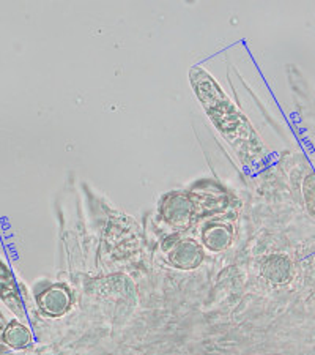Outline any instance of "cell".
I'll return each instance as SVG.
<instances>
[{"label":"cell","instance_id":"cell-1","mask_svg":"<svg viewBox=\"0 0 315 355\" xmlns=\"http://www.w3.org/2000/svg\"><path fill=\"white\" fill-rule=\"evenodd\" d=\"M189 79L211 122L228 141V144L237 150L238 155H242L243 159H255L260 157L265 152L260 137L257 136L248 119L221 89V85L200 67L192 68Z\"/></svg>","mask_w":315,"mask_h":355},{"label":"cell","instance_id":"cell-2","mask_svg":"<svg viewBox=\"0 0 315 355\" xmlns=\"http://www.w3.org/2000/svg\"><path fill=\"white\" fill-rule=\"evenodd\" d=\"M194 209V220L213 218L221 216L231 207V196L219 183L213 180H200L194 183L191 191H188Z\"/></svg>","mask_w":315,"mask_h":355},{"label":"cell","instance_id":"cell-3","mask_svg":"<svg viewBox=\"0 0 315 355\" xmlns=\"http://www.w3.org/2000/svg\"><path fill=\"white\" fill-rule=\"evenodd\" d=\"M163 250L168 254V261L177 268L183 270H192L197 268L204 261L202 245L192 239L170 237L165 240Z\"/></svg>","mask_w":315,"mask_h":355},{"label":"cell","instance_id":"cell-4","mask_svg":"<svg viewBox=\"0 0 315 355\" xmlns=\"http://www.w3.org/2000/svg\"><path fill=\"white\" fill-rule=\"evenodd\" d=\"M161 216L172 227L186 231L191 227L194 220V209L188 191H172L165 194L161 202Z\"/></svg>","mask_w":315,"mask_h":355},{"label":"cell","instance_id":"cell-5","mask_svg":"<svg viewBox=\"0 0 315 355\" xmlns=\"http://www.w3.org/2000/svg\"><path fill=\"white\" fill-rule=\"evenodd\" d=\"M73 294L68 286L62 283L51 284L37 294V305L48 318H62L71 308Z\"/></svg>","mask_w":315,"mask_h":355},{"label":"cell","instance_id":"cell-6","mask_svg":"<svg viewBox=\"0 0 315 355\" xmlns=\"http://www.w3.org/2000/svg\"><path fill=\"white\" fill-rule=\"evenodd\" d=\"M204 245L211 251H222L232 245L235 237V229L231 221L222 216H213L208 218L207 225L200 231Z\"/></svg>","mask_w":315,"mask_h":355},{"label":"cell","instance_id":"cell-7","mask_svg":"<svg viewBox=\"0 0 315 355\" xmlns=\"http://www.w3.org/2000/svg\"><path fill=\"white\" fill-rule=\"evenodd\" d=\"M0 300L18 318L26 316L24 303H22L18 283H16L11 268L2 259H0Z\"/></svg>","mask_w":315,"mask_h":355},{"label":"cell","instance_id":"cell-8","mask_svg":"<svg viewBox=\"0 0 315 355\" xmlns=\"http://www.w3.org/2000/svg\"><path fill=\"white\" fill-rule=\"evenodd\" d=\"M2 341L5 345L13 349H26L32 343V331L27 325L19 322L18 319H13L5 325L2 331Z\"/></svg>","mask_w":315,"mask_h":355},{"label":"cell","instance_id":"cell-9","mask_svg":"<svg viewBox=\"0 0 315 355\" xmlns=\"http://www.w3.org/2000/svg\"><path fill=\"white\" fill-rule=\"evenodd\" d=\"M303 194H305L309 214L314 215V174H309L303 183Z\"/></svg>","mask_w":315,"mask_h":355},{"label":"cell","instance_id":"cell-10","mask_svg":"<svg viewBox=\"0 0 315 355\" xmlns=\"http://www.w3.org/2000/svg\"><path fill=\"white\" fill-rule=\"evenodd\" d=\"M5 319H3V314L0 313V336H2V331H3V329H5Z\"/></svg>","mask_w":315,"mask_h":355}]
</instances>
